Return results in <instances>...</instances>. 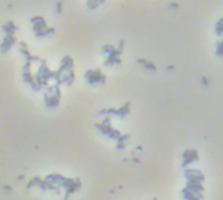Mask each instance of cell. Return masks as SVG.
<instances>
[{
    "label": "cell",
    "mask_w": 223,
    "mask_h": 200,
    "mask_svg": "<svg viewBox=\"0 0 223 200\" xmlns=\"http://www.w3.org/2000/svg\"><path fill=\"white\" fill-rule=\"evenodd\" d=\"M85 77L86 80L90 82V84H103L106 81V77L99 69H91V71H88L85 73Z\"/></svg>",
    "instance_id": "cell-1"
},
{
    "label": "cell",
    "mask_w": 223,
    "mask_h": 200,
    "mask_svg": "<svg viewBox=\"0 0 223 200\" xmlns=\"http://www.w3.org/2000/svg\"><path fill=\"white\" fill-rule=\"evenodd\" d=\"M198 160V154L196 150H192V149H188L184 152L183 154V166H188L189 164L194 162V161Z\"/></svg>",
    "instance_id": "cell-2"
},
{
    "label": "cell",
    "mask_w": 223,
    "mask_h": 200,
    "mask_svg": "<svg viewBox=\"0 0 223 200\" xmlns=\"http://www.w3.org/2000/svg\"><path fill=\"white\" fill-rule=\"evenodd\" d=\"M129 114V103H125L124 106H121L120 109H116V117H119V118H124V117H127V115Z\"/></svg>",
    "instance_id": "cell-3"
},
{
    "label": "cell",
    "mask_w": 223,
    "mask_h": 200,
    "mask_svg": "<svg viewBox=\"0 0 223 200\" xmlns=\"http://www.w3.org/2000/svg\"><path fill=\"white\" fill-rule=\"evenodd\" d=\"M131 136L129 135H120L119 137L116 139V143H117V148L119 149H123L125 146V144H127V140L129 139Z\"/></svg>",
    "instance_id": "cell-4"
},
{
    "label": "cell",
    "mask_w": 223,
    "mask_h": 200,
    "mask_svg": "<svg viewBox=\"0 0 223 200\" xmlns=\"http://www.w3.org/2000/svg\"><path fill=\"white\" fill-rule=\"evenodd\" d=\"M43 181L42 178H39V177H35V178H33L29 183H27V188H30V187H33V186H38L39 187V184H41V182Z\"/></svg>",
    "instance_id": "cell-5"
},
{
    "label": "cell",
    "mask_w": 223,
    "mask_h": 200,
    "mask_svg": "<svg viewBox=\"0 0 223 200\" xmlns=\"http://www.w3.org/2000/svg\"><path fill=\"white\" fill-rule=\"evenodd\" d=\"M138 63L144 64V65L146 67V68H148V69H151V71H155V69H157V68H155V65L153 64L151 62H146V60H144V59H138Z\"/></svg>",
    "instance_id": "cell-6"
}]
</instances>
